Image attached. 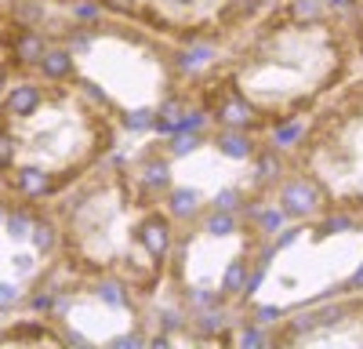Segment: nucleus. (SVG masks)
<instances>
[{
  "label": "nucleus",
  "instance_id": "24",
  "mask_svg": "<svg viewBox=\"0 0 363 349\" xmlns=\"http://www.w3.org/2000/svg\"><path fill=\"white\" fill-rule=\"evenodd\" d=\"M356 222L352 218H345V215H335V218H327L323 222V233H342V229H352Z\"/></svg>",
  "mask_w": 363,
  "mask_h": 349
},
{
  "label": "nucleus",
  "instance_id": "17",
  "mask_svg": "<svg viewBox=\"0 0 363 349\" xmlns=\"http://www.w3.org/2000/svg\"><path fill=\"white\" fill-rule=\"evenodd\" d=\"M99 295H102V302H109L113 309H124V306H128V299L120 295V284H113V280H106V284L99 287Z\"/></svg>",
  "mask_w": 363,
  "mask_h": 349
},
{
  "label": "nucleus",
  "instance_id": "1",
  "mask_svg": "<svg viewBox=\"0 0 363 349\" xmlns=\"http://www.w3.org/2000/svg\"><path fill=\"white\" fill-rule=\"evenodd\" d=\"M280 204H284V215H294V218H306V215H313V211H316V204H320V196H316V186H313V182H306V179H298V182H291V186L284 189Z\"/></svg>",
  "mask_w": 363,
  "mask_h": 349
},
{
  "label": "nucleus",
  "instance_id": "23",
  "mask_svg": "<svg viewBox=\"0 0 363 349\" xmlns=\"http://www.w3.org/2000/svg\"><path fill=\"white\" fill-rule=\"evenodd\" d=\"M196 328H200L203 335H211L215 328H222V313H203V316L196 320Z\"/></svg>",
  "mask_w": 363,
  "mask_h": 349
},
{
  "label": "nucleus",
  "instance_id": "27",
  "mask_svg": "<svg viewBox=\"0 0 363 349\" xmlns=\"http://www.w3.org/2000/svg\"><path fill=\"white\" fill-rule=\"evenodd\" d=\"M258 320H262V324H272V320H280V306H262V309H258Z\"/></svg>",
  "mask_w": 363,
  "mask_h": 349
},
{
  "label": "nucleus",
  "instance_id": "8",
  "mask_svg": "<svg viewBox=\"0 0 363 349\" xmlns=\"http://www.w3.org/2000/svg\"><path fill=\"white\" fill-rule=\"evenodd\" d=\"M244 280H247V262H233V266L225 270L222 291L225 295H244Z\"/></svg>",
  "mask_w": 363,
  "mask_h": 349
},
{
  "label": "nucleus",
  "instance_id": "35",
  "mask_svg": "<svg viewBox=\"0 0 363 349\" xmlns=\"http://www.w3.org/2000/svg\"><path fill=\"white\" fill-rule=\"evenodd\" d=\"M77 11H80V18H99V8L95 4H80Z\"/></svg>",
  "mask_w": 363,
  "mask_h": 349
},
{
  "label": "nucleus",
  "instance_id": "19",
  "mask_svg": "<svg viewBox=\"0 0 363 349\" xmlns=\"http://www.w3.org/2000/svg\"><path fill=\"white\" fill-rule=\"evenodd\" d=\"M124 124H128L131 131H142V128L153 124V113H149V109H135V113H128V116H124Z\"/></svg>",
  "mask_w": 363,
  "mask_h": 349
},
{
  "label": "nucleus",
  "instance_id": "2",
  "mask_svg": "<svg viewBox=\"0 0 363 349\" xmlns=\"http://www.w3.org/2000/svg\"><path fill=\"white\" fill-rule=\"evenodd\" d=\"M138 240H142V248L153 255V258H164L167 248H171V226H167L160 215L145 218V222L138 226Z\"/></svg>",
  "mask_w": 363,
  "mask_h": 349
},
{
  "label": "nucleus",
  "instance_id": "26",
  "mask_svg": "<svg viewBox=\"0 0 363 349\" xmlns=\"http://www.w3.org/2000/svg\"><path fill=\"white\" fill-rule=\"evenodd\" d=\"M37 248H40V251L55 248V229H51V226H40V229H37Z\"/></svg>",
  "mask_w": 363,
  "mask_h": 349
},
{
  "label": "nucleus",
  "instance_id": "30",
  "mask_svg": "<svg viewBox=\"0 0 363 349\" xmlns=\"http://www.w3.org/2000/svg\"><path fill=\"white\" fill-rule=\"evenodd\" d=\"M240 342H244V345H262L265 338H262V331H255V328H251V331H244V335H240Z\"/></svg>",
  "mask_w": 363,
  "mask_h": 349
},
{
  "label": "nucleus",
  "instance_id": "29",
  "mask_svg": "<svg viewBox=\"0 0 363 349\" xmlns=\"http://www.w3.org/2000/svg\"><path fill=\"white\" fill-rule=\"evenodd\" d=\"M342 316H345V309H327V313H320L316 320H320V324H338Z\"/></svg>",
  "mask_w": 363,
  "mask_h": 349
},
{
  "label": "nucleus",
  "instance_id": "20",
  "mask_svg": "<svg viewBox=\"0 0 363 349\" xmlns=\"http://www.w3.org/2000/svg\"><path fill=\"white\" fill-rule=\"evenodd\" d=\"M258 8V0H233V4L225 8V18H244Z\"/></svg>",
  "mask_w": 363,
  "mask_h": 349
},
{
  "label": "nucleus",
  "instance_id": "10",
  "mask_svg": "<svg viewBox=\"0 0 363 349\" xmlns=\"http://www.w3.org/2000/svg\"><path fill=\"white\" fill-rule=\"evenodd\" d=\"M44 55V44L33 37V33H22L18 44H15V58H22V62H37V58Z\"/></svg>",
  "mask_w": 363,
  "mask_h": 349
},
{
  "label": "nucleus",
  "instance_id": "6",
  "mask_svg": "<svg viewBox=\"0 0 363 349\" xmlns=\"http://www.w3.org/2000/svg\"><path fill=\"white\" fill-rule=\"evenodd\" d=\"M40 70H44V77H51V80H62V77L73 73V55H69V51H44V55H40Z\"/></svg>",
  "mask_w": 363,
  "mask_h": 349
},
{
  "label": "nucleus",
  "instance_id": "4",
  "mask_svg": "<svg viewBox=\"0 0 363 349\" xmlns=\"http://www.w3.org/2000/svg\"><path fill=\"white\" fill-rule=\"evenodd\" d=\"M15 186L26 193V196H44L51 189V179L40 171V167H18L15 171Z\"/></svg>",
  "mask_w": 363,
  "mask_h": 349
},
{
  "label": "nucleus",
  "instance_id": "12",
  "mask_svg": "<svg viewBox=\"0 0 363 349\" xmlns=\"http://www.w3.org/2000/svg\"><path fill=\"white\" fill-rule=\"evenodd\" d=\"M207 233L211 237H229V233H236V218L229 211H215L207 218Z\"/></svg>",
  "mask_w": 363,
  "mask_h": 349
},
{
  "label": "nucleus",
  "instance_id": "11",
  "mask_svg": "<svg viewBox=\"0 0 363 349\" xmlns=\"http://www.w3.org/2000/svg\"><path fill=\"white\" fill-rule=\"evenodd\" d=\"M211 55H215V48H211V44L189 48L186 55L178 58V66H182V70H200V66H207V58H211Z\"/></svg>",
  "mask_w": 363,
  "mask_h": 349
},
{
  "label": "nucleus",
  "instance_id": "31",
  "mask_svg": "<svg viewBox=\"0 0 363 349\" xmlns=\"http://www.w3.org/2000/svg\"><path fill=\"white\" fill-rule=\"evenodd\" d=\"M294 240H298V229H284L280 240H277V248H287V244H294Z\"/></svg>",
  "mask_w": 363,
  "mask_h": 349
},
{
  "label": "nucleus",
  "instance_id": "15",
  "mask_svg": "<svg viewBox=\"0 0 363 349\" xmlns=\"http://www.w3.org/2000/svg\"><path fill=\"white\" fill-rule=\"evenodd\" d=\"M277 174H280L277 153H262V157H258V182H269V179H277Z\"/></svg>",
  "mask_w": 363,
  "mask_h": 349
},
{
  "label": "nucleus",
  "instance_id": "5",
  "mask_svg": "<svg viewBox=\"0 0 363 349\" xmlns=\"http://www.w3.org/2000/svg\"><path fill=\"white\" fill-rule=\"evenodd\" d=\"M218 150H222L225 157H233V160H247V157L255 153V145H251L247 135H240V128H233V131L218 135Z\"/></svg>",
  "mask_w": 363,
  "mask_h": 349
},
{
  "label": "nucleus",
  "instance_id": "16",
  "mask_svg": "<svg viewBox=\"0 0 363 349\" xmlns=\"http://www.w3.org/2000/svg\"><path fill=\"white\" fill-rule=\"evenodd\" d=\"M196 145H200V138H196L193 131H178V138L171 142V153H174V157H186V153L196 150Z\"/></svg>",
  "mask_w": 363,
  "mask_h": 349
},
{
  "label": "nucleus",
  "instance_id": "13",
  "mask_svg": "<svg viewBox=\"0 0 363 349\" xmlns=\"http://www.w3.org/2000/svg\"><path fill=\"white\" fill-rule=\"evenodd\" d=\"M167 182H171V171H167V164H145V186H153V189H167Z\"/></svg>",
  "mask_w": 363,
  "mask_h": 349
},
{
  "label": "nucleus",
  "instance_id": "7",
  "mask_svg": "<svg viewBox=\"0 0 363 349\" xmlns=\"http://www.w3.org/2000/svg\"><path fill=\"white\" fill-rule=\"evenodd\" d=\"M218 121L229 124V128H247L255 121V109L247 102H240V99H229L222 109H218Z\"/></svg>",
  "mask_w": 363,
  "mask_h": 349
},
{
  "label": "nucleus",
  "instance_id": "22",
  "mask_svg": "<svg viewBox=\"0 0 363 349\" xmlns=\"http://www.w3.org/2000/svg\"><path fill=\"white\" fill-rule=\"evenodd\" d=\"M200 124H203V113H186V116H178L174 131H196Z\"/></svg>",
  "mask_w": 363,
  "mask_h": 349
},
{
  "label": "nucleus",
  "instance_id": "28",
  "mask_svg": "<svg viewBox=\"0 0 363 349\" xmlns=\"http://www.w3.org/2000/svg\"><path fill=\"white\" fill-rule=\"evenodd\" d=\"M215 302H218V295H207V291H196V295H193V306H200V309L215 306Z\"/></svg>",
  "mask_w": 363,
  "mask_h": 349
},
{
  "label": "nucleus",
  "instance_id": "9",
  "mask_svg": "<svg viewBox=\"0 0 363 349\" xmlns=\"http://www.w3.org/2000/svg\"><path fill=\"white\" fill-rule=\"evenodd\" d=\"M196 200H200L196 189H174V193H171V211H174L178 218H186V215L196 211Z\"/></svg>",
  "mask_w": 363,
  "mask_h": 349
},
{
  "label": "nucleus",
  "instance_id": "18",
  "mask_svg": "<svg viewBox=\"0 0 363 349\" xmlns=\"http://www.w3.org/2000/svg\"><path fill=\"white\" fill-rule=\"evenodd\" d=\"M258 226H262L265 233H280V229H284V211H280V208L262 211V215H258Z\"/></svg>",
  "mask_w": 363,
  "mask_h": 349
},
{
  "label": "nucleus",
  "instance_id": "3",
  "mask_svg": "<svg viewBox=\"0 0 363 349\" xmlns=\"http://www.w3.org/2000/svg\"><path fill=\"white\" fill-rule=\"evenodd\" d=\"M37 109H40V87H33V84H18L8 95V113L11 116H33Z\"/></svg>",
  "mask_w": 363,
  "mask_h": 349
},
{
  "label": "nucleus",
  "instance_id": "14",
  "mask_svg": "<svg viewBox=\"0 0 363 349\" xmlns=\"http://www.w3.org/2000/svg\"><path fill=\"white\" fill-rule=\"evenodd\" d=\"M291 15H294L298 22H316V18H320V0H294Z\"/></svg>",
  "mask_w": 363,
  "mask_h": 349
},
{
  "label": "nucleus",
  "instance_id": "32",
  "mask_svg": "<svg viewBox=\"0 0 363 349\" xmlns=\"http://www.w3.org/2000/svg\"><path fill=\"white\" fill-rule=\"evenodd\" d=\"M11 237H26V218H22V215L11 218Z\"/></svg>",
  "mask_w": 363,
  "mask_h": 349
},
{
  "label": "nucleus",
  "instance_id": "36",
  "mask_svg": "<svg viewBox=\"0 0 363 349\" xmlns=\"http://www.w3.org/2000/svg\"><path fill=\"white\" fill-rule=\"evenodd\" d=\"M109 4H113V8H120V11H128V8H131V0H109Z\"/></svg>",
  "mask_w": 363,
  "mask_h": 349
},
{
  "label": "nucleus",
  "instance_id": "34",
  "mask_svg": "<svg viewBox=\"0 0 363 349\" xmlns=\"http://www.w3.org/2000/svg\"><path fill=\"white\" fill-rule=\"evenodd\" d=\"M345 287H349V291H359V287H363V266H359V270L352 273V280H349Z\"/></svg>",
  "mask_w": 363,
  "mask_h": 349
},
{
  "label": "nucleus",
  "instance_id": "25",
  "mask_svg": "<svg viewBox=\"0 0 363 349\" xmlns=\"http://www.w3.org/2000/svg\"><path fill=\"white\" fill-rule=\"evenodd\" d=\"M215 208H218V211H233V208H236V189H222L218 200H215Z\"/></svg>",
  "mask_w": 363,
  "mask_h": 349
},
{
  "label": "nucleus",
  "instance_id": "33",
  "mask_svg": "<svg viewBox=\"0 0 363 349\" xmlns=\"http://www.w3.org/2000/svg\"><path fill=\"white\" fill-rule=\"evenodd\" d=\"M116 345L120 349H135V345H142V338L138 335H128V338H116Z\"/></svg>",
  "mask_w": 363,
  "mask_h": 349
},
{
  "label": "nucleus",
  "instance_id": "21",
  "mask_svg": "<svg viewBox=\"0 0 363 349\" xmlns=\"http://www.w3.org/2000/svg\"><path fill=\"white\" fill-rule=\"evenodd\" d=\"M277 145H294L298 138H301V124H287V128H277Z\"/></svg>",
  "mask_w": 363,
  "mask_h": 349
}]
</instances>
